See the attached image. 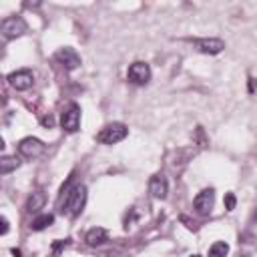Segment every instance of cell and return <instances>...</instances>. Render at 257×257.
Instances as JSON below:
<instances>
[{"label":"cell","instance_id":"cell-5","mask_svg":"<svg viewBox=\"0 0 257 257\" xmlns=\"http://www.w3.org/2000/svg\"><path fill=\"white\" fill-rule=\"evenodd\" d=\"M126 76H128V80H131L133 84H147V82L151 80V66H149L147 62L137 60V62H133V64L128 66Z\"/></svg>","mask_w":257,"mask_h":257},{"label":"cell","instance_id":"cell-10","mask_svg":"<svg viewBox=\"0 0 257 257\" xmlns=\"http://www.w3.org/2000/svg\"><path fill=\"white\" fill-rule=\"evenodd\" d=\"M195 44H197L199 52H203V54H219L225 48V42L221 38H201Z\"/></svg>","mask_w":257,"mask_h":257},{"label":"cell","instance_id":"cell-4","mask_svg":"<svg viewBox=\"0 0 257 257\" xmlns=\"http://www.w3.org/2000/svg\"><path fill=\"white\" fill-rule=\"evenodd\" d=\"M26 32V22L20 18V16H10V18H4L2 20V36L6 40H12V38H18Z\"/></svg>","mask_w":257,"mask_h":257},{"label":"cell","instance_id":"cell-3","mask_svg":"<svg viewBox=\"0 0 257 257\" xmlns=\"http://www.w3.org/2000/svg\"><path fill=\"white\" fill-rule=\"evenodd\" d=\"M46 151V145L36 137H26L18 143V153L26 159H36Z\"/></svg>","mask_w":257,"mask_h":257},{"label":"cell","instance_id":"cell-18","mask_svg":"<svg viewBox=\"0 0 257 257\" xmlns=\"http://www.w3.org/2000/svg\"><path fill=\"white\" fill-rule=\"evenodd\" d=\"M42 124H44V126H52V124H54V118H52L50 114H48V116H42Z\"/></svg>","mask_w":257,"mask_h":257},{"label":"cell","instance_id":"cell-14","mask_svg":"<svg viewBox=\"0 0 257 257\" xmlns=\"http://www.w3.org/2000/svg\"><path fill=\"white\" fill-rule=\"evenodd\" d=\"M52 223H54V215H50V213H46V215H38V217L32 219L30 229H32V231H42V229L50 227Z\"/></svg>","mask_w":257,"mask_h":257},{"label":"cell","instance_id":"cell-12","mask_svg":"<svg viewBox=\"0 0 257 257\" xmlns=\"http://www.w3.org/2000/svg\"><path fill=\"white\" fill-rule=\"evenodd\" d=\"M44 203H46L44 191H34V193L28 197V201H26V211H28V213H38V211L44 207Z\"/></svg>","mask_w":257,"mask_h":257},{"label":"cell","instance_id":"cell-17","mask_svg":"<svg viewBox=\"0 0 257 257\" xmlns=\"http://www.w3.org/2000/svg\"><path fill=\"white\" fill-rule=\"evenodd\" d=\"M235 205H237L235 195H233V193H227V195H225V209H227V211H233Z\"/></svg>","mask_w":257,"mask_h":257},{"label":"cell","instance_id":"cell-20","mask_svg":"<svg viewBox=\"0 0 257 257\" xmlns=\"http://www.w3.org/2000/svg\"><path fill=\"white\" fill-rule=\"evenodd\" d=\"M66 243H68V241H58V243H54V251H60V249H62Z\"/></svg>","mask_w":257,"mask_h":257},{"label":"cell","instance_id":"cell-8","mask_svg":"<svg viewBox=\"0 0 257 257\" xmlns=\"http://www.w3.org/2000/svg\"><path fill=\"white\" fill-rule=\"evenodd\" d=\"M8 82H10V86L16 88V90H28V88L32 86V82H34V74H32V70L22 68V70L10 72V74H8Z\"/></svg>","mask_w":257,"mask_h":257},{"label":"cell","instance_id":"cell-7","mask_svg":"<svg viewBox=\"0 0 257 257\" xmlns=\"http://www.w3.org/2000/svg\"><path fill=\"white\" fill-rule=\"evenodd\" d=\"M213 205H215V191L213 189H203L193 199V207H195V211L199 215H209L211 209H213Z\"/></svg>","mask_w":257,"mask_h":257},{"label":"cell","instance_id":"cell-13","mask_svg":"<svg viewBox=\"0 0 257 257\" xmlns=\"http://www.w3.org/2000/svg\"><path fill=\"white\" fill-rule=\"evenodd\" d=\"M106 237H108L106 229H102V227H92V229L86 233L84 241H86L90 247H96V245H102V243L106 241Z\"/></svg>","mask_w":257,"mask_h":257},{"label":"cell","instance_id":"cell-16","mask_svg":"<svg viewBox=\"0 0 257 257\" xmlns=\"http://www.w3.org/2000/svg\"><path fill=\"white\" fill-rule=\"evenodd\" d=\"M229 253V245L225 241H215L209 247V257H225Z\"/></svg>","mask_w":257,"mask_h":257},{"label":"cell","instance_id":"cell-21","mask_svg":"<svg viewBox=\"0 0 257 257\" xmlns=\"http://www.w3.org/2000/svg\"><path fill=\"white\" fill-rule=\"evenodd\" d=\"M191 257H201V255H191Z\"/></svg>","mask_w":257,"mask_h":257},{"label":"cell","instance_id":"cell-19","mask_svg":"<svg viewBox=\"0 0 257 257\" xmlns=\"http://www.w3.org/2000/svg\"><path fill=\"white\" fill-rule=\"evenodd\" d=\"M0 233H2V235L8 233V219H6V217H2V229H0Z\"/></svg>","mask_w":257,"mask_h":257},{"label":"cell","instance_id":"cell-2","mask_svg":"<svg viewBox=\"0 0 257 257\" xmlns=\"http://www.w3.org/2000/svg\"><path fill=\"white\" fill-rule=\"evenodd\" d=\"M126 135H128L126 124H122V122H110V124H106V126H102L98 131L96 141L102 143V145H114V143H120Z\"/></svg>","mask_w":257,"mask_h":257},{"label":"cell","instance_id":"cell-15","mask_svg":"<svg viewBox=\"0 0 257 257\" xmlns=\"http://www.w3.org/2000/svg\"><path fill=\"white\" fill-rule=\"evenodd\" d=\"M18 165H20V161L16 157H2L0 159V175H8L10 171L18 169Z\"/></svg>","mask_w":257,"mask_h":257},{"label":"cell","instance_id":"cell-1","mask_svg":"<svg viewBox=\"0 0 257 257\" xmlns=\"http://www.w3.org/2000/svg\"><path fill=\"white\" fill-rule=\"evenodd\" d=\"M84 203H86V187L84 185H74L68 191H60L58 207L62 211H66V215H70V217L80 215V211L84 209Z\"/></svg>","mask_w":257,"mask_h":257},{"label":"cell","instance_id":"cell-6","mask_svg":"<svg viewBox=\"0 0 257 257\" xmlns=\"http://www.w3.org/2000/svg\"><path fill=\"white\" fill-rule=\"evenodd\" d=\"M62 128L66 133H76L80 126V106L76 102H70L68 108L62 112Z\"/></svg>","mask_w":257,"mask_h":257},{"label":"cell","instance_id":"cell-11","mask_svg":"<svg viewBox=\"0 0 257 257\" xmlns=\"http://www.w3.org/2000/svg\"><path fill=\"white\" fill-rule=\"evenodd\" d=\"M149 191L155 199H165L167 193H169V185H167V179L163 175H155L151 181H149Z\"/></svg>","mask_w":257,"mask_h":257},{"label":"cell","instance_id":"cell-9","mask_svg":"<svg viewBox=\"0 0 257 257\" xmlns=\"http://www.w3.org/2000/svg\"><path fill=\"white\" fill-rule=\"evenodd\" d=\"M54 58H56L58 64H62L66 70H74V68L80 66V56H78V52H76L74 48H70V46H64V48L56 50Z\"/></svg>","mask_w":257,"mask_h":257}]
</instances>
